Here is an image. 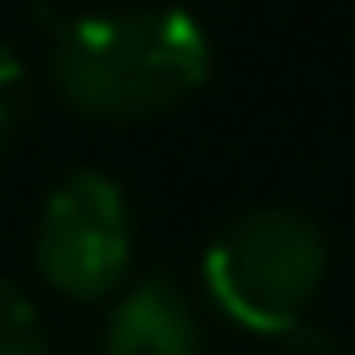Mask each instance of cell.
<instances>
[{
    "label": "cell",
    "mask_w": 355,
    "mask_h": 355,
    "mask_svg": "<svg viewBox=\"0 0 355 355\" xmlns=\"http://www.w3.org/2000/svg\"><path fill=\"white\" fill-rule=\"evenodd\" d=\"M0 355H50V333L44 316L33 311V300L0 277Z\"/></svg>",
    "instance_id": "cell-5"
},
{
    "label": "cell",
    "mask_w": 355,
    "mask_h": 355,
    "mask_svg": "<svg viewBox=\"0 0 355 355\" xmlns=\"http://www.w3.org/2000/svg\"><path fill=\"white\" fill-rule=\"evenodd\" d=\"M211 72L205 28L178 6H133L55 22L50 83L89 122H150L183 105Z\"/></svg>",
    "instance_id": "cell-1"
},
{
    "label": "cell",
    "mask_w": 355,
    "mask_h": 355,
    "mask_svg": "<svg viewBox=\"0 0 355 355\" xmlns=\"http://www.w3.org/2000/svg\"><path fill=\"white\" fill-rule=\"evenodd\" d=\"M211 305L261 338H283L311 322V305L327 283V239L305 211L255 205L239 211L200 255Z\"/></svg>",
    "instance_id": "cell-2"
},
{
    "label": "cell",
    "mask_w": 355,
    "mask_h": 355,
    "mask_svg": "<svg viewBox=\"0 0 355 355\" xmlns=\"http://www.w3.org/2000/svg\"><path fill=\"white\" fill-rule=\"evenodd\" d=\"M28 111H33V78H28V61L0 44V155L17 144V133L28 128Z\"/></svg>",
    "instance_id": "cell-6"
},
{
    "label": "cell",
    "mask_w": 355,
    "mask_h": 355,
    "mask_svg": "<svg viewBox=\"0 0 355 355\" xmlns=\"http://www.w3.org/2000/svg\"><path fill=\"white\" fill-rule=\"evenodd\" d=\"M33 261L44 283L67 300H105L133 261V216L128 194L105 172H72L50 189L39 211Z\"/></svg>",
    "instance_id": "cell-3"
},
{
    "label": "cell",
    "mask_w": 355,
    "mask_h": 355,
    "mask_svg": "<svg viewBox=\"0 0 355 355\" xmlns=\"http://www.w3.org/2000/svg\"><path fill=\"white\" fill-rule=\"evenodd\" d=\"M94 355H205V333L189 294L172 277L150 272L111 305Z\"/></svg>",
    "instance_id": "cell-4"
},
{
    "label": "cell",
    "mask_w": 355,
    "mask_h": 355,
    "mask_svg": "<svg viewBox=\"0 0 355 355\" xmlns=\"http://www.w3.org/2000/svg\"><path fill=\"white\" fill-rule=\"evenodd\" d=\"M283 349H288V355H338V349H333V338H327L316 322L288 327V333H283Z\"/></svg>",
    "instance_id": "cell-7"
}]
</instances>
